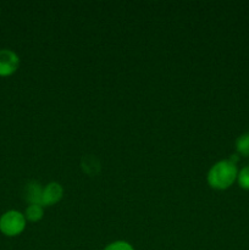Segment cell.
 Listing matches in <instances>:
<instances>
[{
    "label": "cell",
    "mask_w": 249,
    "mask_h": 250,
    "mask_svg": "<svg viewBox=\"0 0 249 250\" xmlns=\"http://www.w3.org/2000/svg\"><path fill=\"white\" fill-rule=\"evenodd\" d=\"M42 194H43V188H42L41 183L37 181H31L24 187V198L26 200H28L29 204L42 205Z\"/></svg>",
    "instance_id": "cell-5"
},
{
    "label": "cell",
    "mask_w": 249,
    "mask_h": 250,
    "mask_svg": "<svg viewBox=\"0 0 249 250\" xmlns=\"http://www.w3.org/2000/svg\"><path fill=\"white\" fill-rule=\"evenodd\" d=\"M24 214L17 210H9L0 216V232L6 237L20 236L26 229Z\"/></svg>",
    "instance_id": "cell-2"
},
{
    "label": "cell",
    "mask_w": 249,
    "mask_h": 250,
    "mask_svg": "<svg viewBox=\"0 0 249 250\" xmlns=\"http://www.w3.org/2000/svg\"><path fill=\"white\" fill-rule=\"evenodd\" d=\"M237 176H238L237 165L226 159V160L217 161L215 165L211 166L208 172L207 181L210 187L214 189L225 190L233 185L234 181L237 180Z\"/></svg>",
    "instance_id": "cell-1"
},
{
    "label": "cell",
    "mask_w": 249,
    "mask_h": 250,
    "mask_svg": "<svg viewBox=\"0 0 249 250\" xmlns=\"http://www.w3.org/2000/svg\"><path fill=\"white\" fill-rule=\"evenodd\" d=\"M103 250H136L132 244L126 241H115L112 243L107 244Z\"/></svg>",
    "instance_id": "cell-9"
},
{
    "label": "cell",
    "mask_w": 249,
    "mask_h": 250,
    "mask_svg": "<svg viewBox=\"0 0 249 250\" xmlns=\"http://www.w3.org/2000/svg\"><path fill=\"white\" fill-rule=\"evenodd\" d=\"M237 182L242 189L249 190V165L244 166L241 171H238L237 176Z\"/></svg>",
    "instance_id": "cell-8"
},
{
    "label": "cell",
    "mask_w": 249,
    "mask_h": 250,
    "mask_svg": "<svg viewBox=\"0 0 249 250\" xmlns=\"http://www.w3.org/2000/svg\"><path fill=\"white\" fill-rule=\"evenodd\" d=\"M236 150L239 155L249 156V132L241 134L236 139Z\"/></svg>",
    "instance_id": "cell-7"
},
{
    "label": "cell",
    "mask_w": 249,
    "mask_h": 250,
    "mask_svg": "<svg viewBox=\"0 0 249 250\" xmlns=\"http://www.w3.org/2000/svg\"><path fill=\"white\" fill-rule=\"evenodd\" d=\"M20 67V58L10 49H0V77L14 75Z\"/></svg>",
    "instance_id": "cell-3"
},
{
    "label": "cell",
    "mask_w": 249,
    "mask_h": 250,
    "mask_svg": "<svg viewBox=\"0 0 249 250\" xmlns=\"http://www.w3.org/2000/svg\"><path fill=\"white\" fill-rule=\"evenodd\" d=\"M63 188L60 183L50 182L43 188L42 194V205L43 207H51L62 199Z\"/></svg>",
    "instance_id": "cell-4"
},
{
    "label": "cell",
    "mask_w": 249,
    "mask_h": 250,
    "mask_svg": "<svg viewBox=\"0 0 249 250\" xmlns=\"http://www.w3.org/2000/svg\"><path fill=\"white\" fill-rule=\"evenodd\" d=\"M44 209L39 204H29L24 211V217L31 222H38L43 219Z\"/></svg>",
    "instance_id": "cell-6"
}]
</instances>
